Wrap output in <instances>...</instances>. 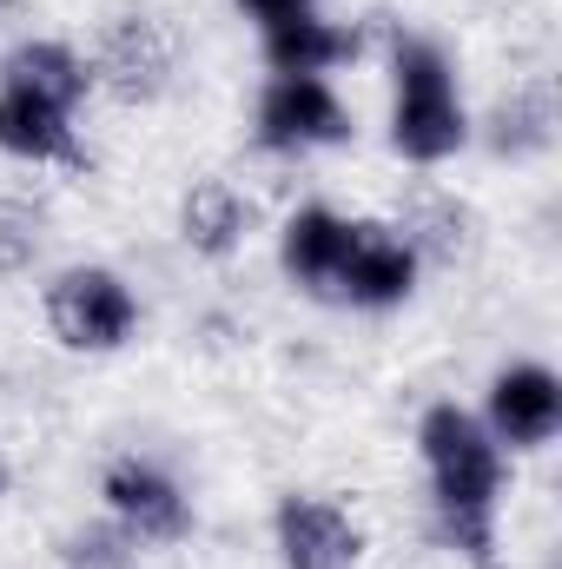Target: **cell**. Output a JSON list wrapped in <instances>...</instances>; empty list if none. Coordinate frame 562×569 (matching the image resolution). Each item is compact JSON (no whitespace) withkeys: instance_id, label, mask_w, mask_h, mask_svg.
<instances>
[{"instance_id":"6da1fadb","label":"cell","mask_w":562,"mask_h":569,"mask_svg":"<svg viewBox=\"0 0 562 569\" xmlns=\"http://www.w3.org/2000/svg\"><path fill=\"white\" fill-rule=\"evenodd\" d=\"M430 470V503L443 543L470 569H496V497H503V443L463 405H430L418 425Z\"/></svg>"},{"instance_id":"7a4b0ae2","label":"cell","mask_w":562,"mask_h":569,"mask_svg":"<svg viewBox=\"0 0 562 569\" xmlns=\"http://www.w3.org/2000/svg\"><path fill=\"white\" fill-rule=\"evenodd\" d=\"M391 73H398L391 146H398L411 166L450 159L456 146L470 140V120H463V100H456V80H450L443 47H430L423 33H398V40H391Z\"/></svg>"},{"instance_id":"3957f363","label":"cell","mask_w":562,"mask_h":569,"mask_svg":"<svg viewBox=\"0 0 562 569\" xmlns=\"http://www.w3.org/2000/svg\"><path fill=\"white\" fill-rule=\"evenodd\" d=\"M47 325L67 351H120L140 331V298L133 284L107 266H73L47 284Z\"/></svg>"},{"instance_id":"277c9868","label":"cell","mask_w":562,"mask_h":569,"mask_svg":"<svg viewBox=\"0 0 562 569\" xmlns=\"http://www.w3.org/2000/svg\"><path fill=\"white\" fill-rule=\"evenodd\" d=\"M172 80V33L145 13H113L93 47V87H107L120 107L159 100Z\"/></svg>"},{"instance_id":"5b68a950","label":"cell","mask_w":562,"mask_h":569,"mask_svg":"<svg viewBox=\"0 0 562 569\" xmlns=\"http://www.w3.org/2000/svg\"><path fill=\"white\" fill-rule=\"evenodd\" d=\"M351 113L318 73H279L259 100V146L272 152H311V146H344Z\"/></svg>"},{"instance_id":"8992f818","label":"cell","mask_w":562,"mask_h":569,"mask_svg":"<svg viewBox=\"0 0 562 569\" xmlns=\"http://www.w3.org/2000/svg\"><path fill=\"white\" fill-rule=\"evenodd\" d=\"M100 497H107V517H113L133 543H179V537L192 530V503H185V490H179L159 463H145V457H120V463H107Z\"/></svg>"},{"instance_id":"52a82bcc","label":"cell","mask_w":562,"mask_h":569,"mask_svg":"<svg viewBox=\"0 0 562 569\" xmlns=\"http://www.w3.org/2000/svg\"><path fill=\"white\" fill-rule=\"evenodd\" d=\"M418 284V252L391 232V226H351V246L331 272V291L344 305H364V311H384V305H404Z\"/></svg>"},{"instance_id":"ba28073f","label":"cell","mask_w":562,"mask_h":569,"mask_svg":"<svg viewBox=\"0 0 562 569\" xmlns=\"http://www.w3.org/2000/svg\"><path fill=\"white\" fill-rule=\"evenodd\" d=\"M279 557H284V569H358L364 563V530L331 497H284Z\"/></svg>"},{"instance_id":"9c48e42d","label":"cell","mask_w":562,"mask_h":569,"mask_svg":"<svg viewBox=\"0 0 562 569\" xmlns=\"http://www.w3.org/2000/svg\"><path fill=\"white\" fill-rule=\"evenodd\" d=\"M483 430L510 450H543L562 430V385L550 365H510L490 385V418Z\"/></svg>"},{"instance_id":"30bf717a","label":"cell","mask_w":562,"mask_h":569,"mask_svg":"<svg viewBox=\"0 0 562 569\" xmlns=\"http://www.w3.org/2000/svg\"><path fill=\"white\" fill-rule=\"evenodd\" d=\"M0 152L27 159V166H67V172H87V146L73 133V113L0 80Z\"/></svg>"},{"instance_id":"8fae6325","label":"cell","mask_w":562,"mask_h":569,"mask_svg":"<svg viewBox=\"0 0 562 569\" xmlns=\"http://www.w3.org/2000/svg\"><path fill=\"white\" fill-rule=\"evenodd\" d=\"M358 33L351 27H338V20H324V13H298V20H284V27H265V60H272V73H331V67H344V60H358Z\"/></svg>"},{"instance_id":"7c38bea8","label":"cell","mask_w":562,"mask_h":569,"mask_svg":"<svg viewBox=\"0 0 562 569\" xmlns=\"http://www.w3.org/2000/svg\"><path fill=\"white\" fill-rule=\"evenodd\" d=\"M344 246H351V219H338L331 206H304V212L284 219L279 259H284V272H291L298 284L331 291V272H338Z\"/></svg>"},{"instance_id":"4fadbf2b","label":"cell","mask_w":562,"mask_h":569,"mask_svg":"<svg viewBox=\"0 0 562 569\" xmlns=\"http://www.w3.org/2000/svg\"><path fill=\"white\" fill-rule=\"evenodd\" d=\"M7 80L27 87V93H40V100H53V107H67V113L93 93V67L67 40H27V47H13L7 53Z\"/></svg>"},{"instance_id":"5bb4252c","label":"cell","mask_w":562,"mask_h":569,"mask_svg":"<svg viewBox=\"0 0 562 569\" xmlns=\"http://www.w3.org/2000/svg\"><path fill=\"white\" fill-rule=\"evenodd\" d=\"M179 226H185V246H192V252L225 259V252H239V246H245V232H252V206H245L225 179H205V186H192V192H185Z\"/></svg>"},{"instance_id":"9a60e30c","label":"cell","mask_w":562,"mask_h":569,"mask_svg":"<svg viewBox=\"0 0 562 569\" xmlns=\"http://www.w3.org/2000/svg\"><path fill=\"white\" fill-rule=\"evenodd\" d=\"M550 140H556V87L530 80L496 107V152L523 159V152H543Z\"/></svg>"},{"instance_id":"2e32d148","label":"cell","mask_w":562,"mask_h":569,"mask_svg":"<svg viewBox=\"0 0 562 569\" xmlns=\"http://www.w3.org/2000/svg\"><path fill=\"white\" fill-rule=\"evenodd\" d=\"M404 246L418 259H456L470 246V212L450 199V192H418L404 206Z\"/></svg>"},{"instance_id":"e0dca14e","label":"cell","mask_w":562,"mask_h":569,"mask_svg":"<svg viewBox=\"0 0 562 569\" xmlns=\"http://www.w3.org/2000/svg\"><path fill=\"white\" fill-rule=\"evenodd\" d=\"M140 557V543L107 517V523H80V530H67L60 537V563L67 569H133Z\"/></svg>"},{"instance_id":"ac0fdd59","label":"cell","mask_w":562,"mask_h":569,"mask_svg":"<svg viewBox=\"0 0 562 569\" xmlns=\"http://www.w3.org/2000/svg\"><path fill=\"white\" fill-rule=\"evenodd\" d=\"M33 259H40V212L0 199V272H27Z\"/></svg>"},{"instance_id":"d6986e66","label":"cell","mask_w":562,"mask_h":569,"mask_svg":"<svg viewBox=\"0 0 562 569\" xmlns=\"http://www.w3.org/2000/svg\"><path fill=\"white\" fill-rule=\"evenodd\" d=\"M259 27H284V20H298V13H318V0H239Z\"/></svg>"},{"instance_id":"ffe728a7","label":"cell","mask_w":562,"mask_h":569,"mask_svg":"<svg viewBox=\"0 0 562 569\" xmlns=\"http://www.w3.org/2000/svg\"><path fill=\"white\" fill-rule=\"evenodd\" d=\"M0 490H7V463H0Z\"/></svg>"}]
</instances>
